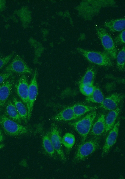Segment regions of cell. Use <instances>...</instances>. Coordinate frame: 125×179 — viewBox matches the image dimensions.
I'll use <instances>...</instances> for the list:
<instances>
[{"label":"cell","mask_w":125,"mask_h":179,"mask_svg":"<svg viewBox=\"0 0 125 179\" xmlns=\"http://www.w3.org/2000/svg\"><path fill=\"white\" fill-rule=\"evenodd\" d=\"M116 2L112 0H83L75 7L78 16L86 20H91L102 8L115 7Z\"/></svg>","instance_id":"obj_1"},{"label":"cell","mask_w":125,"mask_h":179,"mask_svg":"<svg viewBox=\"0 0 125 179\" xmlns=\"http://www.w3.org/2000/svg\"><path fill=\"white\" fill-rule=\"evenodd\" d=\"M76 50L92 63L102 66L111 67L113 65L111 58L105 52L90 51L79 47Z\"/></svg>","instance_id":"obj_2"},{"label":"cell","mask_w":125,"mask_h":179,"mask_svg":"<svg viewBox=\"0 0 125 179\" xmlns=\"http://www.w3.org/2000/svg\"><path fill=\"white\" fill-rule=\"evenodd\" d=\"M100 138L94 136L78 147L73 158V161L79 162L85 159L100 147Z\"/></svg>","instance_id":"obj_3"},{"label":"cell","mask_w":125,"mask_h":179,"mask_svg":"<svg viewBox=\"0 0 125 179\" xmlns=\"http://www.w3.org/2000/svg\"><path fill=\"white\" fill-rule=\"evenodd\" d=\"M96 115V111H93L87 114L81 120L69 123V125L72 127L80 135L82 143L86 140Z\"/></svg>","instance_id":"obj_4"},{"label":"cell","mask_w":125,"mask_h":179,"mask_svg":"<svg viewBox=\"0 0 125 179\" xmlns=\"http://www.w3.org/2000/svg\"><path fill=\"white\" fill-rule=\"evenodd\" d=\"M0 125L5 132L10 136L25 134L30 130L28 127L19 124L3 115H0Z\"/></svg>","instance_id":"obj_5"},{"label":"cell","mask_w":125,"mask_h":179,"mask_svg":"<svg viewBox=\"0 0 125 179\" xmlns=\"http://www.w3.org/2000/svg\"><path fill=\"white\" fill-rule=\"evenodd\" d=\"M96 30L105 52L111 58L116 59L117 51L113 40L111 36L103 28L97 27L96 28Z\"/></svg>","instance_id":"obj_6"},{"label":"cell","mask_w":125,"mask_h":179,"mask_svg":"<svg viewBox=\"0 0 125 179\" xmlns=\"http://www.w3.org/2000/svg\"><path fill=\"white\" fill-rule=\"evenodd\" d=\"M7 73L14 72L18 73L32 74L33 70L28 66L22 59L18 55H15L12 62L5 68Z\"/></svg>","instance_id":"obj_7"},{"label":"cell","mask_w":125,"mask_h":179,"mask_svg":"<svg viewBox=\"0 0 125 179\" xmlns=\"http://www.w3.org/2000/svg\"><path fill=\"white\" fill-rule=\"evenodd\" d=\"M37 71L35 69L29 86L28 102L26 105L28 111V120L31 117L34 103L37 97L38 91L37 82Z\"/></svg>","instance_id":"obj_8"},{"label":"cell","mask_w":125,"mask_h":179,"mask_svg":"<svg viewBox=\"0 0 125 179\" xmlns=\"http://www.w3.org/2000/svg\"><path fill=\"white\" fill-rule=\"evenodd\" d=\"M50 138L54 149L61 160L65 162L66 159L62 149V138L59 129L55 123L51 124L49 133Z\"/></svg>","instance_id":"obj_9"},{"label":"cell","mask_w":125,"mask_h":179,"mask_svg":"<svg viewBox=\"0 0 125 179\" xmlns=\"http://www.w3.org/2000/svg\"><path fill=\"white\" fill-rule=\"evenodd\" d=\"M124 97L122 93H114L104 98L100 107L106 110L111 111L117 108Z\"/></svg>","instance_id":"obj_10"},{"label":"cell","mask_w":125,"mask_h":179,"mask_svg":"<svg viewBox=\"0 0 125 179\" xmlns=\"http://www.w3.org/2000/svg\"><path fill=\"white\" fill-rule=\"evenodd\" d=\"M120 121H118L110 130L102 147V157L107 155L111 148L115 143L118 136Z\"/></svg>","instance_id":"obj_11"},{"label":"cell","mask_w":125,"mask_h":179,"mask_svg":"<svg viewBox=\"0 0 125 179\" xmlns=\"http://www.w3.org/2000/svg\"><path fill=\"white\" fill-rule=\"evenodd\" d=\"M29 85L25 75H22L16 85L17 94L23 103L27 105L29 91Z\"/></svg>","instance_id":"obj_12"},{"label":"cell","mask_w":125,"mask_h":179,"mask_svg":"<svg viewBox=\"0 0 125 179\" xmlns=\"http://www.w3.org/2000/svg\"><path fill=\"white\" fill-rule=\"evenodd\" d=\"M13 85V80L4 81L0 85V106L5 104L10 95Z\"/></svg>","instance_id":"obj_13"},{"label":"cell","mask_w":125,"mask_h":179,"mask_svg":"<svg viewBox=\"0 0 125 179\" xmlns=\"http://www.w3.org/2000/svg\"><path fill=\"white\" fill-rule=\"evenodd\" d=\"M104 26L112 32L122 31L125 28V19L120 18L105 22Z\"/></svg>","instance_id":"obj_14"},{"label":"cell","mask_w":125,"mask_h":179,"mask_svg":"<svg viewBox=\"0 0 125 179\" xmlns=\"http://www.w3.org/2000/svg\"><path fill=\"white\" fill-rule=\"evenodd\" d=\"M72 106L65 108L52 117L55 121H68L76 119Z\"/></svg>","instance_id":"obj_15"},{"label":"cell","mask_w":125,"mask_h":179,"mask_svg":"<svg viewBox=\"0 0 125 179\" xmlns=\"http://www.w3.org/2000/svg\"><path fill=\"white\" fill-rule=\"evenodd\" d=\"M105 116L102 114L98 119L97 121L93 125L90 134L94 136H99L105 132Z\"/></svg>","instance_id":"obj_16"},{"label":"cell","mask_w":125,"mask_h":179,"mask_svg":"<svg viewBox=\"0 0 125 179\" xmlns=\"http://www.w3.org/2000/svg\"><path fill=\"white\" fill-rule=\"evenodd\" d=\"M121 108L118 107L116 109L110 111L105 117L106 133L111 129L113 127L115 121L120 112Z\"/></svg>","instance_id":"obj_17"},{"label":"cell","mask_w":125,"mask_h":179,"mask_svg":"<svg viewBox=\"0 0 125 179\" xmlns=\"http://www.w3.org/2000/svg\"><path fill=\"white\" fill-rule=\"evenodd\" d=\"M74 114L77 118L86 113L95 110L96 106H88L81 104H75L72 106Z\"/></svg>","instance_id":"obj_18"},{"label":"cell","mask_w":125,"mask_h":179,"mask_svg":"<svg viewBox=\"0 0 125 179\" xmlns=\"http://www.w3.org/2000/svg\"><path fill=\"white\" fill-rule=\"evenodd\" d=\"M96 70L93 66L88 67L79 82V84H93Z\"/></svg>","instance_id":"obj_19"},{"label":"cell","mask_w":125,"mask_h":179,"mask_svg":"<svg viewBox=\"0 0 125 179\" xmlns=\"http://www.w3.org/2000/svg\"><path fill=\"white\" fill-rule=\"evenodd\" d=\"M12 100L21 119L27 123L28 120L27 108L22 102L18 100L15 97H13Z\"/></svg>","instance_id":"obj_20"},{"label":"cell","mask_w":125,"mask_h":179,"mask_svg":"<svg viewBox=\"0 0 125 179\" xmlns=\"http://www.w3.org/2000/svg\"><path fill=\"white\" fill-rule=\"evenodd\" d=\"M7 115L13 120L21 123L22 119L15 105L9 100L6 107Z\"/></svg>","instance_id":"obj_21"},{"label":"cell","mask_w":125,"mask_h":179,"mask_svg":"<svg viewBox=\"0 0 125 179\" xmlns=\"http://www.w3.org/2000/svg\"><path fill=\"white\" fill-rule=\"evenodd\" d=\"M104 99L102 92L99 88L96 86L92 93L89 96H87L85 100L88 102L100 103Z\"/></svg>","instance_id":"obj_22"},{"label":"cell","mask_w":125,"mask_h":179,"mask_svg":"<svg viewBox=\"0 0 125 179\" xmlns=\"http://www.w3.org/2000/svg\"><path fill=\"white\" fill-rule=\"evenodd\" d=\"M43 147L46 152L51 156L55 153V149L51 142L49 133L44 135L42 139Z\"/></svg>","instance_id":"obj_23"},{"label":"cell","mask_w":125,"mask_h":179,"mask_svg":"<svg viewBox=\"0 0 125 179\" xmlns=\"http://www.w3.org/2000/svg\"><path fill=\"white\" fill-rule=\"evenodd\" d=\"M116 65L118 69L123 72L125 69V48L123 46L116 56Z\"/></svg>","instance_id":"obj_24"},{"label":"cell","mask_w":125,"mask_h":179,"mask_svg":"<svg viewBox=\"0 0 125 179\" xmlns=\"http://www.w3.org/2000/svg\"><path fill=\"white\" fill-rule=\"evenodd\" d=\"M75 141V137L72 133H66L62 138V143L63 145L68 149L71 148Z\"/></svg>","instance_id":"obj_25"},{"label":"cell","mask_w":125,"mask_h":179,"mask_svg":"<svg viewBox=\"0 0 125 179\" xmlns=\"http://www.w3.org/2000/svg\"><path fill=\"white\" fill-rule=\"evenodd\" d=\"M95 87L93 84H79L80 92L87 97L89 96L92 93Z\"/></svg>","instance_id":"obj_26"},{"label":"cell","mask_w":125,"mask_h":179,"mask_svg":"<svg viewBox=\"0 0 125 179\" xmlns=\"http://www.w3.org/2000/svg\"><path fill=\"white\" fill-rule=\"evenodd\" d=\"M125 30L122 31L119 35L115 38L113 41L115 45H120L125 44Z\"/></svg>","instance_id":"obj_27"},{"label":"cell","mask_w":125,"mask_h":179,"mask_svg":"<svg viewBox=\"0 0 125 179\" xmlns=\"http://www.w3.org/2000/svg\"><path fill=\"white\" fill-rule=\"evenodd\" d=\"M14 54V52H13L4 57L0 58V70L8 63Z\"/></svg>","instance_id":"obj_28"},{"label":"cell","mask_w":125,"mask_h":179,"mask_svg":"<svg viewBox=\"0 0 125 179\" xmlns=\"http://www.w3.org/2000/svg\"><path fill=\"white\" fill-rule=\"evenodd\" d=\"M12 74V73L10 72L0 73V84L9 78Z\"/></svg>","instance_id":"obj_29"},{"label":"cell","mask_w":125,"mask_h":179,"mask_svg":"<svg viewBox=\"0 0 125 179\" xmlns=\"http://www.w3.org/2000/svg\"><path fill=\"white\" fill-rule=\"evenodd\" d=\"M4 1L0 0V11H1L3 9L4 6Z\"/></svg>","instance_id":"obj_30"},{"label":"cell","mask_w":125,"mask_h":179,"mask_svg":"<svg viewBox=\"0 0 125 179\" xmlns=\"http://www.w3.org/2000/svg\"><path fill=\"white\" fill-rule=\"evenodd\" d=\"M3 139V136L1 130L0 129V143L1 142Z\"/></svg>","instance_id":"obj_31"},{"label":"cell","mask_w":125,"mask_h":179,"mask_svg":"<svg viewBox=\"0 0 125 179\" xmlns=\"http://www.w3.org/2000/svg\"><path fill=\"white\" fill-rule=\"evenodd\" d=\"M5 146L4 144H0V149L3 148Z\"/></svg>","instance_id":"obj_32"}]
</instances>
